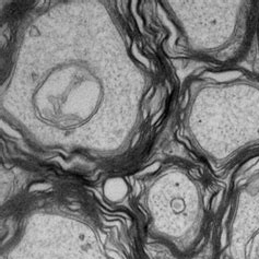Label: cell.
Instances as JSON below:
<instances>
[{"mask_svg": "<svg viewBox=\"0 0 259 259\" xmlns=\"http://www.w3.org/2000/svg\"><path fill=\"white\" fill-rule=\"evenodd\" d=\"M195 147L222 164L259 146V83L244 82L202 89L189 119Z\"/></svg>", "mask_w": 259, "mask_h": 259, "instance_id": "1", "label": "cell"}, {"mask_svg": "<svg viewBox=\"0 0 259 259\" xmlns=\"http://www.w3.org/2000/svg\"><path fill=\"white\" fill-rule=\"evenodd\" d=\"M152 234L185 256L198 245L206 221V201L200 183L179 166H168L149 181L144 195Z\"/></svg>", "mask_w": 259, "mask_h": 259, "instance_id": "2", "label": "cell"}, {"mask_svg": "<svg viewBox=\"0 0 259 259\" xmlns=\"http://www.w3.org/2000/svg\"><path fill=\"white\" fill-rule=\"evenodd\" d=\"M176 4L188 42L196 51L219 53L238 36L243 3H185V8L182 3Z\"/></svg>", "mask_w": 259, "mask_h": 259, "instance_id": "3", "label": "cell"}, {"mask_svg": "<svg viewBox=\"0 0 259 259\" xmlns=\"http://www.w3.org/2000/svg\"><path fill=\"white\" fill-rule=\"evenodd\" d=\"M222 259H259V162L234 196Z\"/></svg>", "mask_w": 259, "mask_h": 259, "instance_id": "4", "label": "cell"}]
</instances>
